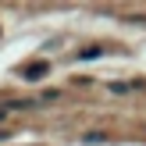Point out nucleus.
I'll return each instance as SVG.
<instances>
[{
    "instance_id": "nucleus-1",
    "label": "nucleus",
    "mask_w": 146,
    "mask_h": 146,
    "mask_svg": "<svg viewBox=\"0 0 146 146\" xmlns=\"http://www.w3.org/2000/svg\"><path fill=\"white\" fill-rule=\"evenodd\" d=\"M46 71H50V64H46V61H36V64H29V68L21 71V75H25L29 82H36V78H43Z\"/></svg>"
},
{
    "instance_id": "nucleus-2",
    "label": "nucleus",
    "mask_w": 146,
    "mask_h": 146,
    "mask_svg": "<svg viewBox=\"0 0 146 146\" xmlns=\"http://www.w3.org/2000/svg\"><path fill=\"white\" fill-rule=\"evenodd\" d=\"M78 57H82V61H93V57H100V46H89V50H82Z\"/></svg>"
}]
</instances>
